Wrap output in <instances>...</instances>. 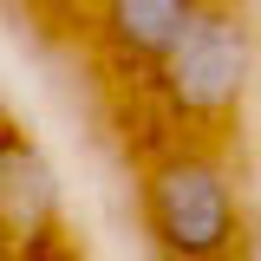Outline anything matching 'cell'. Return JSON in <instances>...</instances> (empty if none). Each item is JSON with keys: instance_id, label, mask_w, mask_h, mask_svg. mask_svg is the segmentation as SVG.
Returning <instances> with one entry per match:
<instances>
[{"instance_id": "obj_1", "label": "cell", "mask_w": 261, "mask_h": 261, "mask_svg": "<svg viewBox=\"0 0 261 261\" xmlns=\"http://www.w3.org/2000/svg\"><path fill=\"white\" fill-rule=\"evenodd\" d=\"M150 228L176 261H222L242 235L235 196L222 163L209 157H170L150 176Z\"/></svg>"}, {"instance_id": "obj_2", "label": "cell", "mask_w": 261, "mask_h": 261, "mask_svg": "<svg viewBox=\"0 0 261 261\" xmlns=\"http://www.w3.org/2000/svg\"><path fill=\"white\" fill-rule=\"evenodd\" d=\"M248 72H255V33H248V20L222 13V7H196L183 39L163 53V92L190 118H216V111H228L242 98Z\"/></svg>"}, {"instance_id": "obj_3", "label": "cell", "mask_w": 261, "mask_h": 261, "mask_svg": "<svg viewBox=\"0 0 261 261\" xmlns=\"http://www.w3.org/2000/svg\"><path fill=\"white\" fill-rule=\"evenodd\" d=\"M190 20L196 0H105V33L124 59H163Z\"/></svg>"}, {"instance_id": "obj_4", "label": "cell", "mask_w": 261, "mask_h": 261, "mask_svg": "<svg viewBox=\"0 0 261 261\" xmlns=\"http://www.w3.org/2000/svg\"><path fill=\"white\" fill-rule=\"evenodd\" d=\"M163 261H176V255H163Z\"/></svg>"}]
</instances>
